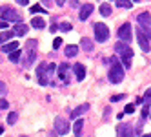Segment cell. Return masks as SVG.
I'll return each mask as SVG.
<instances>
[{
	"label": "cell",
	"mask_w": 151,
	"mask_h": 137,
	"mask_svg": "<svg viewBox=\"0 0 151 137\" xmlns=\"http://www.w3.org/2000/svg\"><path fill=\"white\" fill-rule=\"evenodd\" d=\"M115 51H116L118 55H120V59H122V64H124L126 68H129V66H131L133 49L127 46V42H122V40H118L116 44H115Z\"/></svg>",
	"instance_id": "6da1fadb"
},
{
	"label": "cell",
	"mask_w": 151,
	"mask_h": 137,
	"mask_svg": "<svg viewBox=\"0 0 151 137\" xmlns=\"http://www.w3.org/2000/svg\"><path fill=\"white\" fill-rule=\"evenodd\" d=\"M111 62H113V66L109 68L107 79H109L113 84H118V82H122V80H124V68L116 62V59H111Z\"/></svg>",
	"instance_id": "7a4b0ae2"
},
{
	"label": "cell",
	"mask_w": 151,
	"mask_h": 137,
	"mask_svg": "<svg viewBox=\"0 0 151 137\" xmlns=\"http://www.w3.org/2000/svg\"><path fill=\"white\" fill-rule=\"evenodd\" d=\"M137 22H138V28L144 31V35L151 40V15L147 11H142L137 17Z\"/></svg>",
	"instance_id": "3957f363"
},
{
	"label": "cell",
	"mask_w": 151,
	"mask_h": 137,
	"mask_svg": "<svg viewBox=\"0 0 151 137\" xmlns=\"http://www.w3.org/2000/svg\"><path fill=\"white\" fill-rule=\"evenodd\" d=\"M53 70H55V64H40L37 68V75H38V82L42 84V86H46L47 80H49V75L53 73Z\"/></svg>",
	"instance_id": "277c9868"
},
{
	"label": "cell",
	"mask_w": 151,
	"mask_h": 137,
	"mask_svg": "<svg viewBox=\"0 0 151 137\" xmlns=\"http://www.w3.org/2000/svg\"><path fill=\"white\" fill-rule=\"evenodd\" d=\"M93 28H95V40L96 42H106L107 38H109V28H107L106 24L96 22Z\"/></svg>",
	"instance_id": "5b68a950"
},
{
	"label": "cell",
	"mask_w": 151,
	"mask_h": 137,
	"mask_svg": "<svg viewBox=\"0 0 151 137\" xmlns=\"http://www.w3.org/2000/svg\"><path fill=\"white\" fill-rule=\"evenodd\" d=\"M118 40L122 42H131L133 40V31H131V24L126 22L118 28Z\"/></svg>",
	"instance_id": "8992f818"
},
{
	"label": "cell",
	"mask_w": 151,
	"mask_h": 137,
	"mask_svg": "<svg viewBox=\"0 0 151 137\" xmlns=\"http://www.w3.org/2000/svg\"><path fill=\"white\" fill-rule=\"evenodd\" d=\"M26 48H27V57H26V60H24V66L27 68V66H31V64L35 62V57H37V53H35L37 40H27V42H26Z\"/></svg>",
	"instance_id": "52a82bcc"
},
{
	"label": "cell",
	"mask_w": 151,
	"mask_h": 137,
	"mask_svg": "<svg viewBox=\"0 0 151 137\" xmlns=\"http://www.w3.org/2000/svg\"><path fill=\"white\" fill-rule=\"evenodd\" d=\"M2 20H7V22H22V17L11 7H2Z\"/></svg>",
	"instance_id": "ba28073f"
},
{
	"label": "cell",
	"mask_w": 151,
	"mask_h": 137,
	"mask_svg": "<svg viewBox=\"0 0 151 137\" xmlns=\"http://www.w3.org/2000/svg\"><path fill=\"white\" fill-rule=\"evenodd\" d=\"M135 35H137V40H138V46H140V49H142V51H146V53H147V51L151 49V48H149V38L144 35V31L140 29V28H137Z\"/></svg>",
	"instance_id": "9c48e42d"
},
{
	"label": "cell",
	"mask_w": 151,
	"mask_h": 137,
	"mask_svg": "<svg viewBox=\"0 0 151 137\" xmlns=\"http://www.w3.org/2000/svg\"><path fill=\"white\" fill-rule=\"evenodd\" d=\"M116 137H133V126L129 123H120L116 128Z\"/></svg>",
	"instance_id": "30bf717a"
},
{
	"label": "cell",
	"mask_w": 151,
	"mask_h": 137,
	"mask_svg": "<svg viewBox=\"0 0 151 137\" xmlns=\"http://www.w3.org/2000/svg\"><path fill=\"white\" fill-rule=\"evenodd\" d=\"M55 130H57L58 135H66V133L69 132V124L64 121L62 117H57V119H55Z\"/></svg>",
	"instance_id": "8fae6325"
},
{
	"label": "cell",
	"mask_w": 151,
	"mask_h": 137,
	"mask_svg": "<svg viewBox=\"0 0 151 137\" xmlns=\"http://www.w3.org/2000/svg\"><path fill=\"white\" fill-rule=\"evenodd\" d=\"M93 6L91 4H84L82 7H80V15H78V18L82 20V22H86V20H88L89 17H91V13H93Z\"/></svg>",
	"instance_id": "7c38bea8"
},
{
	"label": "cell",
	"mask_w": 151,
	"mask_h": 137,
	"mask_svg": "<svg viewBox=\"0 0 151 137\" xmlns=\"http://www.w3.org/2000/svg\"><path fill=\"white\" fill-rule=\"evenodd\" d=\"M73 73H75V77H77V80H84V77H86V68H84V64H73Z\"/></svg>",
	"instance_id": "4fadbf2b"
},
{
	"label": "cell",
	"mask_w": 151,
	"mask_h": 137,
	"mask_svg": "<svg viewBox=\"0 0 151 137\" xmlns=\"http://www.w3.org/2000/svg\"><path fill=\"white\" fill-rule=\"evenodd\" d=\"M88 110H89V104H80V106H77V108L71 112V117H73V119H78L80 115H82V113H86Z\"/></svg>",
	"instance_id": "5bb4252c"
},
{
	"label": "cell",
	"mask_w": 151,
	"mask_h": 137,
	"mask_svg": "<svg viewBox=\"0 0 151 137\" xmlns=\"http://www.w3.org/2000/svg\"><path fill=\"white\" fill-rule=\"evenodd\" d=\"M80 48H82L84 51H88V53H91V51L95 49V46H93V40H91V38H88V37H84V38L80 40Z\"/></svg>",
	"instance_id": "9a60e30c"
},
{
	"label": "cell",
	"mask_w": 151,
	"mask_h": 137,
	"mask_svg": "<svg viewBox=\"0 0 151 137\" xmlns=\"http://www.w3.org/2000/svg\"><path fill=\"white\" fill-rule=\"evenodd\" d=\"M68 71H69V66L68 64H60L58 66V77L60 79H64V82H69V77H68Z\"/></svg>",
	"instance_id": "2e32d148"
},
{
	"label": "cell",
	"mask_w": 151,
	"mask_h": 137,
	"mask_svg": "<svg viewBox=\"0 0 151 137\" xmlns=\"http://www.w3.org/2000/svg\"><path fill=\"white\" fill-rule=\"evenodd\" d=\"M31 26H33L35 29H44V28H46V22H44V18H40V17H33V20H31Z\"/></svg>",
	"instance_id": "e0dca14e"
},
{
	"label": "cell",
	"mask_w": 151,
	"mask_h": 137,
	"mask_svg": "<svg viewBox=\"0 0 151 137\" xmlns=\"http://www.w3.org/2000/svg\"><path fill=\"white\" fill-rule=\"evenodd\" d=\"M64 53H66V57H77V53H78V48L75 46V44H69V46H66V49H64Z\"/></svg>",
	"instance_id": "ac0fdd59"
},
{
	"label": "cell",
	"mask_w": 151,
	"mask_h": 137,
	"mask_svg": "<svg viewBox=\"0 0 151 137\" xmlns=\"http://www.w3.org/2000/svg\"><path fill=\"white\" fill-rule=\"evenodd\" d=\"M15 33L18 35V37H22V35H26L27 33V26L26 24H22V22H17V26H15Z\"/></svg>",
	"instance_id": "d6986e66"
},
{
	"label": "cell",
	"mask_w": 151,
	"mask_h": 137,
	"mask_svg": "<svg viewBox=\"0 0 151 137\" xmlns=\"http://www.w3.org/2000/svg\"><path fill=\"white\" fill-rule=\"evenodd\" d=\"M82 128H84V121H82V119H77V123H75V126H73L75 137H80V135H82Z\"/></svg>",
	"instance_id": "ffe728a7"
},
{
	"label": "cell",
	"mask_w": 151,
	"mask_h": 137,
	"mask_svg": "<svg viewBox=\"0 0 151 137\" xmlns=\"http://www.w3.org/2000/svg\"><path fill=\"white\" fill-rule=\"evenodd\" d=\"M15 49H18V42H9V44H4L2 46V51L4 53H11V51H15Z\"/></svg>",
	"instance_id": "44dd1931"
},
{
	"label": "cell",
	"mask_w": 151,
	"mask_h": 137,
	"mask_svg": "<svg viewBox=\"0 0 151 137\" xmlns=\"http://www.w3.org/2000/svg\"><path fill=\"white\" fill-rule=\"evenodd\" d=\"M116 6L122 9H129V7H133V0H116Z\"/></svg>",
	"instance_id": "7402d4cb"
},
{
	"label": "cell",
	"mask_w": 151,
	"mask_h": 137,
	"mask_svg": "<svg viewBox=\"0 0 151 137\" xmlns=\"http://www.w3.org/2000/svg\"><path fill=\"white\" fill-rule=\"evenodd\" d=\"M20 57H22V51H20V49H15V51L9 53V60H11V62H18Z\"/></svg>",
	"instance_id": "603a6c76"
},
{
	"label": "cell",
	"mask_w": 151,
	"mask_h": 137,
	"mask_svg": "<svg viewBox=\"0 0 151 137\" xmlns=\"http://www.w3.org/2000/svg\"><path fill=\"white\" fill-rule=\"evenodd\" d=\"M100 15L102 17H109L111 15V6L109 4H102L100 6Z\"/></svg>",
	"instance_id": "cb8c5ba5"
},
{
	"label": "cell",
	"mask_w": 151,
	"mask_h": 137,
	"mask_svg": "<svg viewBox=\"0 0 151 137\" xmlns=\"http://www.w3.org/2000/svg\"><path fill=\"white\" fill-rule=\"evenodd\" d=\"M29 11H31V15H35V13H47V9L42 6H33V7H29Z\"/></svg>",
	"instance_id": "d4e9b609"
},
{
	"label": "cell",
	"mask_w": 151,
	"mask_h": 137,
	"mask_svg": "<svg viewBox=\"0 0 151 137\" xmlns=\"http://www.w3.org/2000/svg\"><path fill=\"white\" fill-rule=\"evenodd\" d=\"M13 35H17L15 31H7V29H2V42H4V40H9V38H13Z\"/></svg>",
	"instance_id": "484cf974"
},
{
	"label": "cell",
	"mask_w": 151,
	"mask_h": 137,
	"mask_svg": "<svg viewBox=\"0 0 151 137\" xmlns=\"http://www.w3.org/2000/svg\"><path fill=\"white\" fill-rule=\"evenodd\" d=\"M17 119H18V115H17L15 112H11V113L7 115V123H9V124H15V123H17Z\"/></svg>",
	"instance_id": "4316f807"
},
{
	"label": "cell",
	"mask_w": 151,
	"mask_h": 137,
	"mask_svg": "<svg viewBox=\"0 0 151 137\" xmlns=\"http://www.w3.org/2000/svg\"><path fill=\"white\" fill-rule=\"evenodd\" d=\"M58 29H60V31H71V24H68V22H62V24L58 26Z\"/></svg>",
	"instance_id": "83f0119b"
},
{
	"label": "cell",
	"mask_w": 151,
	"mask_h": 137,
	"mask_svg": "<svg viewBox=\"0 0 151 137\" xmlns=\"http://www.w3.org/2000/svg\"><path fill=\"white\" fill-rule=\"evenodd\" d=\"M144 104H151V90H146V95H144Z\"/></svg>",
	"instance_id": "f1b7e54d"
},
{
	"label": "cell",
	"mask_w": 151,
	"mask_h": 137,
	"mask_svg": "<svg viewBox=\"0 0 151 137\" xmlns=\"http://www.w3.org/2000/svg\"><path fill=\"white\" fill-rule=\"evenodd\" d=\"M149 104H144V108H142V119H146L147 117V115H149Z\"/></svg>",
	"instance_id": "f546056e"
},
{
	"label": "cell",
	"mask_w": 151,
	"mask_h": 137,
	"mask_svg": "<svg viewBox=\"0 0 151 137\" xmlns=\"http://www.w3.org/2000/svg\"><path fill=\"white\" fill-rule=\"evenodd\" d=\"M60 44H62V38H60V37H57L55 40H53V48H55V49H58Z\"/></svg>",
	"instance_id": "4dcf8cb0"
},
{
	"label": "cell",
	"mask_w": 151,
	"mask_h": 137,
	"mask_svg": "<svg viewBox=\"0 0 151 137\" xmlns=\"http://www.w3.org/2000/svg\"><path fill=\"white\" fill-rule=\"evenodd\" d=\"M124 112H126V113H133V112H135V104H127Z\"/></svg>",
	"instance_id": "1f68e13d"
},
{
	"label": "cell",
	"mask_w": 151,
	"mask_h": 137,
	"mask_svg": "<svg viewBox=\"0 0 151 137\" xmlns=\"http://www.w3.org/2000/svg\"><path fill=\"white\" fill-rule=\"evenodd\" d=\"M120 99H124V93H120V95H113L111 97V102H116V101H120Z\"/></svg>",
	"instance_id": "d6a6232c"
},
{
	"label": "cell",
	"mask_w": 151,
	"mask_h": 137,
	"mask_svg": "<svg viewBox=\"0 0 151 137\" xmlns=\"http://www.w3.org/2000/svg\"><path fill=\"white\" fill-rule=\"evenodd\" d=\"M7 106H9V104H7V101H6V99H2V101H0V108H2V110H6Z\"/></svg>",
	"instance_id": "836d02e7"
},
{
	"label": "cell",
	"mask_w": 151,
	"mask_h": 137,
	"mask_svg": "<svg viewBox=\"0 0 151 137\" xmlns=\"http://www.w3.org/2000/svg\"><path fill=\"white\" fill-rule=\"evenodd\" d=\"M17 4H18V6H27L29 0H17Z\"/></svg>",
	"instance_id": "e575fe53"
},
{
	"label": "cell",
	"mask_w": 151,
	"mask_h": 137,
	"mask_svg": "<svg viewBox=\"0 0 151 137\" xmlns=\"http://www.w3.org/2000/svg\"><path fill=\"white\" fill-rule=\"evenodd\" d=\"M69 2H71V6H73V7H82V6L78 4V0H69Z\"/></svg>",
	"instance_id": "d590c367"
},
{
	"label": "cell",
	"mask_w": 151,
	"mask_h": 137,
	"mask_svg": "<svg viewBox=\"0 0 151 137\" xmlns=\"http://www.w3.org/2000/svg\"><path fill=\"white\" fill-rule=\"evenodd\" d=\"M0 91H2V95H4V93L7 91V88H6V84H4V82H2V84H0Z\"/></svg>",
	"instance_id": "8d00e7d4"
},
{
	"label": "cell",
	"mask_w": 151,
	"mask_h": 137,
	"mask_svg": "<svg viewBox=\"0 0 151 137\" xmlns=\"http://www.w3.org/2000/svg\"><path fill=\"white\" fill-rule=\"evenodd\" d=\"M0 28L6 29V28H7V20H2V22H0Z\"/></svg>",
	"instance_id": "74e56055"
},
{
	"label": "cell",
	"mask_w": 151,
	"mask_h": 137,
	"mask_svg": "<svg viewBox=\"0 0 151 137\" xmlns=\"http://www.w3.org/2000/svg\"><path fill=\"white\" fill-rule=\"evenodd\" d=\"M55 2H57V6H60V7H62L64 4H66V0H55Z\"/></svg>",
	"instance_id": "f35d334b"
},
{
	"label": "cell",
	"mask_w": 151,
	"mask_h": 137,
	"mask_svg": "<svg viewBox=\"0 0 151 137\" xmlns=\"http://www.w3.org/2000/svg\"><path fill=\"white\" fill-rule=\"evenodd\" d=\"M42 4H46V6H49V4H51V0H42Z\"/></svg>",
	"instance_id": "ab89813d"
},
{
	"label": "cell",
	"mask_w": 151,
	"mask_h": 137,
	"mask_svg": "<svg viewBox=\"0 0 151 137\" xmlns=\"http://www.w3.org/2000/svg\"><path fill=\"white\" fill-rule=\"evenodd\" d=\"M144 137H151V133H146V135H144Z\"/></svg>",
	"instance_id": "60d3db41"
},
{
	"label": "cell",
	"mask_w": 151,
	"mask_h": 137,
	"mask_svg": "<svg viewBox=\"0 0 151 137\" xmlns=\"http://www.w3.org/2000/svg\"><path fill=\"white\" fill-rule=\"evenodd\" d=\"M135 2H138V0H135Z\"/></svg>",
	"instance_id": "b9f144b4"
},
{
	"label": "cell",
	"mask_w": 151,
	"mask_h": 137,
	"mask_svg": "<svg viewBox=\"0 0 151 137\" xmlns=\"http://www.w3.org/2000/svg\"><path fill=\"white\" fill-rule=\"evenodd\" d=\"M149 117H151V113H149Z\"/></svg>",
	"instance_id": "7bdbcfd3"
}]
</instances>
